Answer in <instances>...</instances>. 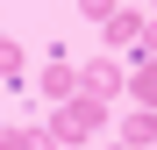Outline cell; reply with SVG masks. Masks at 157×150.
Listing matches in <instances>:
<instances>
[{"mask_svg":"<svg viewBox=\"0 0 157 150\" xmlns=\"http://www.w3.org/2000/svg\"><path fill=\"white\" fill-rule=\"evenodd\" d=\"M100 129H107V107H100V100H86V93L57 100V114H50V143H57V150H78V143H93Z\"/></svg>","mask_w":157,"mask_h":150,"instance_id":"obj_1","label":"cell"},{"mask_svg":"<svg viewBox=\"0 0 157 150\" xmlns=\"http://www.w3.org/2000/svg\"><path fill=\"white\" fill-rule=\"evenodd\" d=\"M78 93L107 107V100L121 93V57H86V64H78Z\"/></svg>","mask_w":157,"mask_h":150,"instance_id":"obj_2","label":"cell"},{"mask_svg":"<svg viewBox=\"0 0 157 150\" xmlns=\"http://www.w3.org/2000/svg\"><path fill=\"white\" fill-rule=\"evenodd\" d=\"M100 43H107V57L136 50V43H143V14H136V7H114L107 21H100Z\"/></svg>","mask_w":157,"mask_h":150,"instance_id":"obj_3","label":"cell"},{"mask_svg":"<svg viewBox=\"0 0 157 150\" xmlns=\"http://www.w3.org/2000/svg\"><path fill=\"white\" fill-rule=\"evenodd\" d=\"M121 93H128V107H157V57L121 64Z\"/></svg>","mask_w":157,"mask_h":150,"instance_id":"obj_4","label":"cell"},{"mask_svg":"<svg viewBox=\"0 0 157 150\" xmlns=\"http://www.w3.org/2000/svg\"><path fill=\"white\" fill-rule=\"evenodd\" d=\"M114 143H121V150H150V143H157V107H128V114L114 121Z\"/></svg>","mask_w":157,"mask_h":150,"instance_id":"obj_5","label":"cell"},{"mask_svg":"<svg viewBox=\"0 0 157 150\" xmlns=\"http://www.w3.org/2000/svg\"><path fill=\"white\" fill-rule=\"evenodd\" d=\"M36 86H43V100H71V93H78V64H71V57H50V64L36 71Z\"/></svg>","mask_w":157,"mask_h":150,"instance_id":"obj_6","label":"cell"},{"mask_svg":"<svg viewBox=\"0 0 157 150\" xmlns=\"http://www.w3.org/2000/svg\"><path fill=\"white\" fill-rule=\"evenodd\" d=\"M0 150H57V143H50V129H14L7 121L0 129Z\"/></svg>","mask_w":157,"mask_h":150,"instance_id":"obj_7","label":"cell"},{"mask_svg":"<svg viewBox=\"0 0 157 150\" xmlns=\"http://www.w3.org/2000/svg\"><path fill=\"white\" fill-rule=\"evenodd\" d=\"M0 79H21V43L0 36Z\"/></svg>","mask_w":157,"mask_h":150,"instance_id":"obj_8","label":"cell"},{"mask_svg":"<svg viewBox=\"0 0 157 150\" xmlns=\"http://www.w3.org/2000/svg\"><path fill=\"white\" fill-rule=\"evenodd\" d=\"M114 7H121V0H78V14H86V21H107Z\"/></svg>","mask_w":157,"mask_h":150,"instance_id":"obj_9","label":"cell"},{"mask_svg":"<svg viewBox=\"0 0 157 150\" xmlns=\"http://www.w3.org/2000/svg\"><path fill=\"white\" fill-rule=\"evenodd\" d=\"M136 57H157V21H143V43H136Z\"/></svg>","mask_w":157,"mask_h":150,"instance_id":"obj_10","label":"cell"},{"mask_svg":"<svg viewBox=\"0 0 157 150\" xmlns=\"http://www.w3.org/2000/svg\"><path fill=\"white\" fill-rule=\"evenodd\" d=\"M107 150H121V143H107Z\"/></svg>","mask_w":157,"mask_h":150,"instance_id":"obj_11","label":"cell"},{"mask_svg":"<svg viewBox=\"0 0 157 150\" xmlns=\"http://www.w3.org/2000/svg\"><path fill=\"white\" fill-rule=\"evenodd\" d=\"M150 21H157V14H150Z\"/></svg>","mask_w":157,"mask_h":150,"instance_id":"obj_12","label":"cell"}]
</instances>
